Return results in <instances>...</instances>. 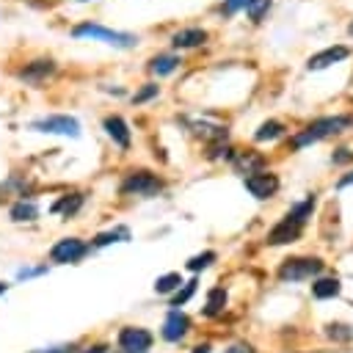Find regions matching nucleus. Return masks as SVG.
I'll use <instances>...</instances> for the list:
<instances>
[{
  "mask_svg": "<svg viewBox=\"0 0 353 353\" xmlns=\"http://www.w3.org/2000/svg\"><path fill=\"white\" fill-rule=\"evenodd\" d=\"M160 190H163V179L152 171H130L119 185L121 196H141V199H152Z\"/></svg>",
  "mask_w": 353,
  "mask_h": 353,
  "instance_id": "nucleus-3",
  "label": "nucleus"
},
{
  "mask_svg": "<svg viewBox=\"0 0 353 353\" xmlns=\"http://www.w3.org/2000/svg\"><path fill=\"white\" fill-rule=\"evenodd\" d=\"M80 353H108V345H91V347L80 350Z\"/></svg>",
  "mask_w": 353,
  "mask_h": 353,
  "instance_id": "nucleus-34",
  "label": "nucleus"
},
{
  "mask_svg": "<svg viewBox=\"0 0 353 353\" xmlns=\"http://www.w3.org/2000/svg\"><path fill=\"white\" fill-rule=\"evenodd\" d=\"M325 334H328L331 339H339V342H350V339H353V328L345 325V323H331V325H325Z\"/></svg>",
  "mask_w": 353,
  "mask_h": 353,
  "instance_id": "nucleus-27",
  "label": "nucleus"
},
{
  "mask_svg": "<svg viewBox=\"0 0 353 353\" xmlns=\"http://www.w3.org/2000/svg\"><path fill=\"white\" fill-rule=\"evenodd\" d=\"M339 292H342V281H339L336 276H320V279H314V284H312V295L320 298V301L336 298Z\"/></svg>",
  "mask_w": 353,
  "mask_h": 353,
  "instance_id": "nucleus-17",
  "label": "nucleus"
},
{
  "mask_svg": "<svg viewBox=\"0 0 353 353\" xmlns=\"http://www.w3.org/2000/svg\"><path fill=\"white\" fill-rule=\"evenodd\" d=\"M347 33H350V36H353V22H350V25H347Z\"/></svg>",
  "mask_w": 353,
  "mask_h": 353,
  "instance_id": "nucleus-38",
  "label": "nucleus"
},
{
  "mask_svg": "<svg viewBox=\"0 0 353 353\" xmlns=\"http://www.w3.org/2000/svg\"><path fill=\"white\" fill-rule=\"evenodd\" d=\"M320 273H323V259L317 256H292V259H284L279 268L281 281H306Z\"/></svg>",
  "mask_w": 353,
  "mask_h": 353,
  "instance_id": "nucleus-4",
  "label": "nucleus"
},
{
  "mask_svg": "<svg viewBox=\"0 0 353 353\" xmlns=\"http://www.w3.org/2000/svg\"><path fill=\"white\" fill-rule=\"evenodd\" d=\"M240 8H245V0H226L223 3V14H234Z\"/></svg>",
  "mask_w": 353,
  "mask_h": 353,
  "instance_id": "nucleus-33",
  "label": "nucleus"
},
{
  "mask_svg": "<svg viewBox=\"0 0 353 353\" xmlns=\"http://www.w3.org/2000/svg\"><path fill=\"white\" fill-rule=\"evenodd\" d=\"M268 8H270V0H245V14H248L254 22H259Z\"/></svg>",
  "mask_w": 353,
  "mask_h": 353,
  "instance_id": "nucleus-28",
  "label": "nucleus"
},
{
  "mask_svg": "<svg viewBox=\"0 0 353 353\" xmlns=\"http://www.w3.org/2000/svg\"><path fill=\"white\" fill-rule=\"evenodd\" d=\"M116 342H119V353H149L154 334L149 328H141V325H124L119 331Z\"/></svg>",
  "mask_w": 353,
  "mask_h": 353,
  "instance_id": "nucleus-6",
  "label": "nucleus"
},
{
  "mask_svg": "<svg viewBox=\"0 0 353 353\" xmlns=\"http://www.w3.org/2000/svg\"><path fill=\"white\" fill-rule=\"evenodd\" d=\"M301 223L298 221H292L290 215H284L270 232H268V245H284V243H292V240H298V234H301Z\"/></svg>",
  "mask_w": 353,
  "mask_h": 353,
  "instance_id": "nucleus-10",
  "label": "nucleus"
},
{
  "mask_svg": "<svg viewBox=\"0 0 353 353\" xmlns=\"http://www.w3.org/2000/svg\"><path fill=\"white\" fill-rule=\"evenodd\" d=\"M207 41V30L204 28H182L171 36V44L176 50H188V47H199Z\"/></svg>",
  "mask_w": 353,
  "mask_h": 353,
  "instance_id": "nucleus-14",
  "label": "nucleus"
},
{
  "mask_svg": "<svg viewBox=\"0 0 353 353\" xmlns=\"http://www.w3.org/2000/svg\"><path fill=\"white\" fill-rule=\"evenodd\" d=\"M218 256H215V251H204V254H196V256H190L188 259V270H193V273H199V270H207L212 262H215Z\"/></svg>",
  "mask_w": 353,
  "mask_h": 353,
  "instance_id": "nucleus-26",
  "label": "nucleus"
},
{
  "mask_svg": "<svg viewBox=\"0 0 353 353\" xmlns=\"http://www.w3.org/2000/svg\"><path fill=\"white\" fill-rule=\"evenodd\" d=\"M331 160H334L336 165H342V163H350V160H353V152H350V149H336V154H334Z\"/></svg>",
  "mask_w": 353,
  "mask_h": 353,
  "instance_id": "nucleus-31",
  "label": "nucleus"
},
{
  "mask_svg": "<svg viewBox=\"0 0 353 353\" xmlns=\"http://www.w3.org/2000/svg\"><path fill=\"white\" fill-rule=\"evenodd\" d=\"M312 210H314V196H306L303 201H298V204H292L287 215H290L292 221H298V223L303 226V223H306V221L312 218Z\"/></svg>",
  "mask_w": 353,
  "mask_h": 353,
  "instance_id": "nucleus-24",
  "label": "nucleus"
},
{
  "mask_svg": "<svg viewBox=\"0 0 353 353\" xmlns=\"http://www.w3.org/2000/svg\"><path fill=\"white\" fill-rule=\"evenodd\" d=\"M347 55H350V50H347V47H328V50H323V52L312 55V58L306 61V66H309V72H317V69H325V66H331V63L345 61Z\"/></svg>",
  "mask_w": 353,
  "mask_h": 353,
  "instance_id": "nucleus-13",
  "label": "nucleus"
},
{
  "mask_svg": "<svg viewBox=\"0 0 353 353\" xmlns=\"http://www.w3.org/2000/svg\"><path fill=\"white\" fill-rule=\"evenodd\" d=\"M232 163H234L240 171L254 174V171H259V168L265 165V157H262V154H254V152H234V154H232Z\"/></svg>",
  "mask_w": 353,
  "mask_h": 353,
  "instance_id": "nucleus-20",
  "label": "nucleus"
},
{
  "mask_svg": "<svg viewBox=\"0 0 353 353\" xmlns=\"http://www.w3.org/2000/svg\"><path fill=\"white\" fill-rule=\"evenodd\" d=\"M193 353H210V345H207V342H204V345H196Z\"/></svg>",
  "mask_w": 353,
  "mask_h": 353,
  "instance_id": "nucleus-36",
  "label": "nucleus"
},
{
  "mask_svg": "<svg viewBox=\"0 0 353 353\" xmlns=\"http://www.w3.org/2000/svg\"><path fill=\"white\" fill-rule=\"evenodd\" d=\"M30 130H36V132H47V135H66V138H77V135H80V121H77L74 116L55 113V116H41V119L30 121Z\"/></svg>",
  "mask_w": 353,
  "mask_h": 353,
  "instance_id": "nucleus-5",
  "label": "nucleus"
},
{
  "mask_svg": "<svg viewBox=\"0 0 353 353\" xmlns=\"http://www.w3.org/2000/svg\"><path fill=\"white\" fill-rule=\"evenodd\" d=\"M339 188H347V185H353V171L350 174H345V176H339V182H336Z\"/></svg>",
  "mask_w": 353,
  "mask_h": 353,
  "instance_id": "nucleus-35",
  "label": "nucleus"
},
{
  "mask_svg": "<svg viewBox=\"0 0 353 353\" xmlns=\"http://www.w3.org/2000/svg\"><path fill=\"white\" fill-rule=\"evenodd\" d=\"M88 243H83L80 237H61L52 248H50V259L55 265H74L88 254Z\"/></svg>",
  "mask_w": 353,
  "mask_h": 353,
  "instance_id": "nucleus-7",
  "label": "nucleus"
},
{
  "mask_svg": "<svg viewBox=\"0 0 353 353\" xmlns=\"http://www.w3.org/2000/svg\"><path fill=\"white\" fill-rule=\"evenodd\" d=\"M55 72V61L52 58H36L30 63H25V69L19 72V77L25 83H41L44 77H50Z\"/></svg>",
  "mask_w": 353,
  "mask_h": 353,
  "instance_id": "nucleus-12",
  "label": "nucleus"
},
{
  "mask_svg": "<svg viewBox=\"0 0 353 353\" xmlns=\"http://www.w3.org/2000/svg\"><path fill=\"white\" fill-rule=\"evenodd\" d=\"M83 201H85L83 193H66V196H61V199L52 204V212H61L63 218H72V215L83 207Z\"/></svg>",
  "mask_w": 353,
  "mask_h": 353,
  "instance_id": "nucleus-19",
  "label": "nucleus"
},
{
  "mask_svg": "<svg viewBox=\"0 0 353 353\" xmlns=\"http://www.w3.org/2000/svg\"><path fill=\"white\" fill-rule=\"evenodd\" d=\"M350 124H353V116H323V119L312 121L309 127H303L301 132L292 135V149H303V146H309V143H317V141H323V138H328V135L342 132V130L350 127Z\"/></svg>",
  "mask_w": 353,
  "mask_h": 353,
  "instance_id": "nucleus-1",
  "label": "nucleus"
},
{
  "mask_svg": "<svg viewBox=\"0 0 353 353\" xmlns=\"http://www.w3.org/2000/svg\"><path fill=\"white\" fill-rule=\"evenodd\" d=\"M223 353H254V347H251L248 342H234V345H229Z\"/></svg>",
  "mask_w": 353,
  "mask_h": 353,
  "instance_id": "nucleus-32",
  "label": "nucleus"
},
{
  "mask_svg": "<svg viewBox=\"0 0 353 353\" xmlns=\"http://www.w3.org/2000/svg\"><path fill=\"white\" fill-rule=\"evenodd\" d=\"M188 331H190V317H188L185 312H179V309H171V312L165 314V320H163L160 336H163L165 342H179V339H185Z\"/></svg>",
  "mask_w": 353,
  "mask_h": 353,
  "instance_id": "nucleus-9",
  "label": "nucleus"
},
{
  "mask_svg": "<svg viewBox=\"0 0 353 353\" xmlns=\"http://www.w3.org/2000/svg\"><path fill=\"white\" fill-rule=\"evenodd\" d=\"M47 273V265H39V268H19L17 270V279H33V276H41Z\"/></svg>",
  "mask_w": 353,
  "mask_h": 353,
  "instance_id": "nucleus-30",
  "label": "nucleus"
},
{
  "mask_svg": "<svg viewBox=\"0 0 353 353\" xmlns=\"http://www.w3.org/2000/svg\"><path fill=\"white\" fill-rule=\"evenodd\" d=\"M8 218H11L14 223H30V221L39 218V204H36L33 199H19V201L11 204Z\"/></svg>",
  "mask_w": 353,
  "mask_h": 353,
  "instance_id": "nucleus-15",
  "label": "nucleus"
},
{
  "mask_svg": "<svg viewBox=\"0 0 353 353\" xmlns=\"http://www.w3.org/2000/svg\"><path fill=\"white\" fill-rule=\"evenodd\" d=\"M196 287H199V281H196V279L185 281V284H182V287H179V290H176V292L171 295V306H174V309L185 306V303H188V301H190V298L196 295Z\"/></svg>",
  "mask_w": 353,
  "mask_h": 353,
  "instance_id": "nucleus-25",
  "label": "nucleus"
},
{
  "mask_svg": "<svg viewBox=\"0 0 353 353\" xmlns=\"http://www.w3.org/2000/svg\"><path fill=\"white\" fill-rule=\"evenodd\" d=\"M226 290L223 287H212L210 292H207V303H204V309H201V314L204 317H218L223 309H226Z\"/></svg>",
  "mask_w": 353,
  "mask_h": 353,
  "instance_id": "nucleus-18",
  "label": "nucleus"
},
{
  "mask_svg": "<svg viewBox=\"0 0 353 353\" xmlns=\"http://www.w3.org/2000/svg\"><path fill=\"white\" fill-rule=\"evenodd\" d=\"M6 290H8V284H6V281H0V295H3Z\"/></svg>",
  "mask_w": 353,
  "mask_h": 353,
  "instance_id": "nucleus-37",
  "label": "nucleus"
},
{
  "mask_svg": "<svg viewBox=\"0 0 353 353\" xmlns=\"http://www.w3.org/2000/svg\"><path fill=\"white\" fill-rule=\"evenodd\" d=\"M243 182H245V190H248L254 199H270V196L279 190V176L270 174V171H254V174H248Z\"/></svg>",
  "mask_w": 353,
  "mask_h": 353,
  "instance_id": "nucleus-8",
  "label": "nucleus"
},
{
  "mask_svg": "<svg viewBox=\"0 0 353 353\" xmlns=\"http://www.w3.org/2000/svg\"><path fill=\"white\" fill-rule=\"evenodd\" d=\"M157 94H160V85H157V83H143V85L132 94V102L141 105V102H146V99H152V97H157Z\"/></svg>",
  "mask_w": 353,
  "mask_h": 353,
  "instance_id": "nucleus-29",
  "label": "nucleus"
},
{
  "mask_svg": "<svg viewBox=\"0 0 353 353\" xmlns=\"http://www.w3.org/2000/svg\"><path fill=\"white\" fill-rule=\"evenodd\" d=\"M77 3H88V0H77Z\"/></svg>",
  "mask_w": 353,
  "mask_h": 353,
  "instance_id": "nucleus-39",
  "label": "nucleus"
},
{
  "mask_svg": "<svg viewBox=\"0 0 353 353\" xmlns=\"http://www.w3.org/2000/svg\"><path fill=\"white\" fill-rule=\"evenodd\" d=\"M72 36H74V39H94V41H105V44H113V47H119V50H127V47H135V44H138V36H135V33L110 30V28L97 25V22L74 25V28H72Z\"/></svg>",
  "mask_w": 353,
  "mask_h": 353,
  "instance_id": "nucleus-2",
  "label": "nucleus"
},
{
  "mask_svg": "<svg viewBox=\"0 0 353 353\" xmlns=\"http://www.w3.org/2000/svg\"><path fill=\"white\" fill-rule=\"evenodd\" d=\"M130 240V229L127 226H116V229H110V232H102V234H97L94 237V248H105V245H110V243H127Z\"/></svg>",
  "mask_w": 353,
  "mask_h": 353,
  "instance_id": "nucleus-21",
  "label": "nucleus"
},
{
  "mask_svg": "<svg viewBox=\"0 0 353 353\" xmlns=\"http://www.w3.org/2000/svg\"><path fill=\"white\" fill-rule=\"evenodd\" d=\"M284 132V124L281 121H276V119H268V121H262L259 124V130L254 132V141H273V138H279Z\"/></svg>",
  "mask_w": 353,
  "mask_h": 353,
  "instance_id": "nucleus-23",
  "label": "nucleus"
},
{
  "mask_svg": "<svg viewBox=\"0 0 353 353\" xmlns=\"http://www.w3.org/2000/svg\"><path fill=\"white\" fill-rule=\"evenodd\" d=\"M179 63H182L179 55H174V52H157V55L149 58V72L157 74V77H165V74L176 72Z\"/></svg>",
  "mask_w": 353,
  "mask_h": 353,
  "instance_id": "nucleus-16",
  "label": "nucleus"
},
{
  "mask_svg": "<svg viewBox=\"0 0 353 353\" xmlns=\"http://www.w3.org/2000/svg\"><path fill=\"white\" fill-rule=\"evenodd\" d=\"M102 127H105V132H108V138L119 146V149H130V124L121 119V116H105L102 119Z\"/></svg>",
  "mask_w": 353,
  "mask_h": 353,
  "instance_id": "nucleus-11",
  "label": "nucleus"
},
{
  "mask_svg": "<svg viewBox=\"0 0 353 353\" xmlns=\"http://www.w3.org/2000/svg\"><path fill=\"white\" fill-rule=\"evenodd\" d=\"M182 284H185V281H182L179 273H165V276H160V279L154 281V292H157V295H174Z\"/></svg>",
  "mask_w": 353,
  "mask_h": 353,
  "instance_id": "nucleus-22",
  "label": "nucleus"
}]
</instances>
